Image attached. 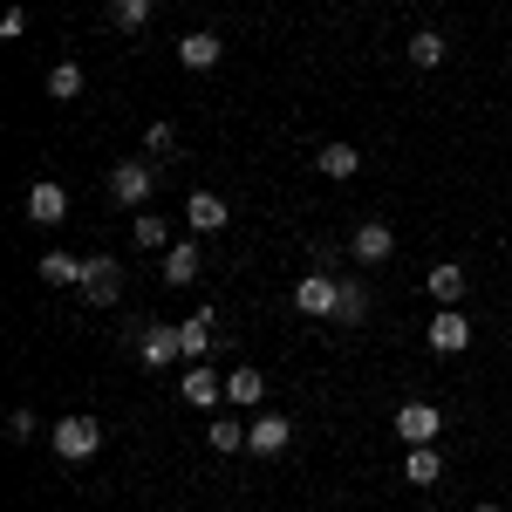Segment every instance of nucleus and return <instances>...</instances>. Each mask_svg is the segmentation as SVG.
Returning <instances> with one entry per match:
<instances>
[{
	"mask_svg": "<svg viewBox=\"0 0 512 512\" xmlns=\"http://www.w3.org/2000/svg\"><path fill=\"white\" fill-rule=\"evenodd\" d=\"M55 451H62V458H96V451H103V424H96V417H62V424H55Z\"/></svg>",
	"mask_w": 512,
	"mask_h": 512,
	"instance_id": "obj_1",
	"label": "nucleus"
},
{
	"mask_svg": "<svg viewBox=\"0 0 512 512\" xmlns=\"http://www.w3.org/2000/svg\"><path fill=\"white\" fill-rule=\"evenodd\" d=\"M335 301H342V280L321 274V267L294 287V308H301V315H335Z\"/></svg>",
	"mask_w": 512,
	"mask_h": 512,
	"instance_id": "obj_2",
	"label": "nucleus"
},
{
	"mask_svg": "<svg viewBox=\"0 0 512 512\" xmlns=\"http://www.w3.org/2000/svg\"><path fill=\"white\" fill-rule=\"evenodd\" d=\"M151 185H158V171H151V164H117V171H110V192H117V205H151Z\"/></svg>",
	"mask_w": 512,
	"mask_h": 512,
	"instance_id": "obj_3",
	"label": "nucleus"
},
{
	"mask_svg": "<svg viewBox=\"0 0 512 512\" xmlns=\"http://www.w3.org/2000/svg\"><path fill=\"white\" fill-rule=\"evenodd\" d=\"M35 226H62L69 219V192L55 185V178H41V185H28V205H21Z\"/></svg>",
	"mask_w": 512,
	"mask_h": 512,
	"instance_id": "obj_4",
	"label": "nucleus"
},
{
	"mask_svg": "<svg viewBox=\"0 0 512 512\" xmlns=\"http://www.w3.org/2000/svg\"><path fill=\"white\" fill-rule=\"evenodd\" d=\"M82 294H89V308H117V294H123L117 260H89V274H82Z\"/></svg>",
	"mask_w": 512,
	"mask_h": 512,
	"instance_id": "obj_5",
	"label": "nucleus"
},
{
	"mask_svg": "<svg viewBox=\"0 0 512 512\" xmlns=\"http://www.w3.org/2000/svg\"><path fill=\"white\" fill-rule=\"evenodd\" d=\"M226 219H233V205H226L219 192H192L185 198V226H192V233H219Z\"/></svg>",
	"mask_w": 512,
	"mask_h": 512,
	"instance_id": "obj_6",
	"label": "nucleus"
},
{
	"mask_svg": "<svg viewBox=\"0 0 512 512\" xmlns=\"http://www.w3.org/2000/svg\"><path fill=\"white\" fill-rule=\"evenodd\" d=\"M437 431H444V417H437L431 403H403V410H396V437H403V444H431Z\"/></svg>",
	"mask_w": 512,
	"mask_h": 512,
	"instance_id": "obj_7",
	"label": "nucleus"
},
{
	"mask_svg": "<svg viewBox=\"0 0 512 512\" xmlns=\"http://www.w3.org/2000/svg\"><path fill=\"white\" fill-rule=\"evenodd\" d=\"M349 253L376 267V260H390V253H396V233L383 226V219H362V226H355V239H349Z\"/></svg>",
	"mask_w": 512,
	"mask_h": 512,
	"instance_id": "obj_8",
	"label": "nucleus"
},
{
	"mask_svg": "<svg viewBox=\"0 0 512 512\" xmlns=\"http://www.w3.org/2000/svg\"><path fill=\"white\" fill-rule=\"evenodd\" d=\"M287 437H294V417H253L246 424V451L274 458V451H287Z\"/></svg>",
	"mask_w": 512,
	"mask_h": 512,
	"instance_id": "obj_9",
	"label": "nucleus"
},
{
	"mask_svg": "<svg viewBox=\"0 0 512 512\" xmlns=\"http://www.w3.org/2000/svg\"><path fill=\"white\" fill-rule=\"evenodd\" d=\"M178 396H185V403H198V410H212V403L226 396V376H212L205 362H192V369L178 376Z\"/></svg>",
	"mask_w": 512,
	"mask_h": 512,
	"instance_id": "obj_10",
	"label": "nucleus"
},
{
	"mask_svg": "<svg viewBox=\"0 0 512 512\" xmlns=\"http://www.w3.org/2000/svg\"><path fill=\"white\" fill-rule=\"evenodd\" d=\"M137 349H144V362H151V369H164V362H185V335L158 321V328H151V335H144Z\"/></svg>",
	"mask_w": 512,
	"mask_h": 512,
	"instance_id": "obj_11",
	"label": "nucleus"
},
{
	"mask_svg": "<svg viewBox=\"0 0 512 512\" xmlns=\"http://www.w3.org/2000/svg\"><path fill=\"white\" fill-rule=\"evenodd\" d=\"M315 171L321 178H355V171H362V151H355V144H321Z\"/></svg>",
	"mask_w": 512,
	"mask_h": 512,
	"instance_id": "obj_12",
	"label": "nucleus"
},
{
	"mask_svg": "<svg viewBox=\"0 0 512 512\" xmlns=\"http://www.w3.org/2000/svg\"><path fill=\"white\" fill-rule=\"evenodd\" d=\"M82 274H89V260H76V253H41V280L48 287H82Z\"/></svg>",
	"mask_w": 512,
	"mask_h": 512,
	"instance_id": "obj_13",
	"label": "nucleus"
},
{
	"mask_svg": "<svg viewBox=\"0 0 512 512\" xmlns=\"http://www.w3.org/2000/svg\"><path fill=\"white\" fill-rule=\"evenodd\" d=\"M164 280H171V287H192V280H198V246H192V239H171V253H164Z\"/></svg>",
	"mask_w": 512,
	"mask_h": 512,
	"instance_id": "obj_14",
	"label": "nucleus"
},
{
	"mask_svg": "<svg viewBox=\"0 0 512 512\" xmlns=\"http://www.w3.org/2000/svg\"><path fill=\"white\" fill-rule=\"evenodd\" d=\"M465 342H472V321H465V315H431V349L458 355Z\"/></svg>",
	"mask_w": 512,
	"mask_h": 512,
	"instance_id": "obj_15",
	"label": "nucleus"
},
{
	"mask_svg": "<svg viewBox=\"0 0 512 512\" xmlns=\"http://www.w3.org/2000/svg\"><path fill=\"white\" fill-rule=\"evenodd\" d=\"M424 294H431V301H444V308H451V301H458V294H465V267H451V260H444V267H431V274H424Z\"/></svg>",
	"mask_w": 512,
	"mask_h": 512,
	"instance_id": "obj_16",
	"label": "nucleus"
},
{
	"mask_svg": "<svg viewBox=\"0 0 512 512\" xmlns=\"http://www.w3.org/2000/svg\"><path fill=\"white\" fill-rule=\"evenodd\" d=\"M178 62H185V69H212V62H219V35H205V28L185 35L178 41Z\"/></svg>",
	"mask_w": 512,
	"mask_h": 512,
	"instance_id": "obj_17",
	"label": "nucleus"
},
{
	"mask_svg": "<svg viewBox=\"0 0 512 512\" xmlns=\"http://www.w3.org/2000/svg\"><path fill=\"white\" fill-rule=\"evenodd\" d=\"M226 396H233V403H246V410H253V403H260V396H267V369H233V376H226Z\"/></svg>",
	"mask_w": 512,
	"mask_h": 512,
	"instance_id": "obj_18",
	"label": "nucleus"
},
{
	"mask_svg": "<svg viewBox=\"0 0 512 512\" xmlns=\"http://www.w3.org/2000/svg\"><path fill=\"white\" fill-rule=\"evenodd\" d=\"M403 478H410V485H437V478H444V465H437L431 444H410V458H403Z\"/></svg>",
	"mask_w": 512,
	"mask_h": 512,
	"instance_id": "obj_19",
	"label": "nucleus"
},
{
	"mask_svg": "<svg viewBox=\"0 0 512 512\" xmlns=\"http://www.w3.org/2000/svg\"><path fill=\"white\" fill-rule=\"evenodd\" d=\"M151 14H158V0H110V21H117L123 35H137V28H151Z\"/></svg>",
	"mask_w": 512,
	"mask_h": 512,
	"instance_id": "obj_20",
	"label": "nucleus"
},
{
	"mask_svg": "<svg viewBox=\"0 0 512 512\" xmlns=\"http://www.w3.org/2000/svg\"><path fill=\"white\" fill-rule=\"evenodd\" d=\"M403 55H410L417 69H437V62H444V35H431V28H417V35L403 41Z\"/></svg>",
	"mask_w": 512,
	"mask_h": 512,
	"instance_id": "obj_21",
	"label": "nucleus"
},
{
	"mask_svg": "<svg viewBox=\"0 0 512 512\" xmlns=\"http://www.w3.org/2000/svg\"><path fill=\"white\" fill-rule=\"evenodd\" d=\"M130 233H137L144 253H171V226H164L158 212H137V226H130Z\"/></svg>",
	"mask_w": 512,
	"mask_h": 512,
	"instance_id": "obj_22",
	"label": "nucleus"
},
{
	"mask_svg": "<svg viewBox=\"0 0 512 512\" xmlns=\"http://www.w3.org/2000/svg\"><path fill=\"white\" fill-rule=\"evenodd\" d=\"M48 96H55V103H76L82 96V69L76 62H55V69H48Z\"/></svg>",
	"mask_w": 512,
	"mask_h": 512,
	"instance_id": "obj_23",
	"label": "nucleus"
},
{
	"mask_svg": "<svg viewBox=\"0 0 512 512\" xmlns=\"http://www.w3.org/2000/svg\"><path fill=\"white\" fill-rule=\"evenodd\" d=\"M178 335H185V362H198V355L212 349V308H205V315H192Z\"/></svg>",
	"mask_w": 512,
	"mask_h": 512,
	"instance_id": "obj_24",
	"label": "nucleus"
},
{
	"mask_svg": "<svg viewBox=\"0 0 512 512\" xmlns=\"http://www.w3.org/2000/svg\"><path fill=\"white\" fill-rule=\"evenodd\" d=\"M369 315V287L362 280H342V301H335V321H362Z\"/></svg>",
	"mask_w": 512,
	"mask_h": 512,
	"instance_id": "obj_25",
	"label": "nucleus"
},
{
	"mask_svg": "<svg viewBox=\"0 0 512 512\" xmlns=\"http://www.w3.org/2000/svg\"><path fill=\"white\" fill-rule=\"evenodd\" d=\"M144 151H151V158H171V151H178V130H171V123H151V130H144Z\"/></svg>",
	"mask_w": 512,
	"mask_h": 512,
	"instance_id": "obj_26",
	"label": "nucleus"
},
{
	"mask_svg": "<svg viewBox=\"0 0 512 512\" xmlns=\"http://www.w3.org/2000/svg\"><path fill=\"white\" fill-rule=\"evenodd\" d=\"M205 437H212V451H239V444H246V431L226 424V417H219V424H205Z\"/></svg>",
	"mask_w": 512,
	"mask_h": 512,
	"instance_id": "obj_27",
	"label": "nucleus"
},
{
	"mask_svg": "<svg viewBox=\"0 0 512 512\" xmlns=\"http://www.w3.org/2000/svg\"><path fill=\"white\" fill-rule=\"evenodd\" d=\"M7 437L28 444V437H35V410H14V417H7Z\"/></svg>",
	"mask_w": 512,
	"mask_h": 512,
	"instance_id": "obj_28",
	"label": "nucleus"
},
{
	"mask_svg": "<svg viewBox=\"0 0 512 512\" xmlns=\"http://www.w3.org/2000/svg\"><path fill=\"white\" fill-rule=\"evenodd\" d=\"M0 35L21 41V35H28V14H21V7H7V14H0Z\"/></svg>",
	"mask_w": 512,
	"mask_h": 512,
	"instance_id": "obj_29",
	"label": "nucleus"
},
{
	"mask_svg": "<svg viewBox=\"0 0 512 512\" xmlns=\"http://www.w3.org/2000/svg\"><path fill=\"white\" fill-rule=\"evenodd\" d=\"M472 512H499V506H472Z\"/></svg>",
	"mask_w": 512,
	"mask_h": 512,
	"instance_id": "obj_30",
	"label": "nucleus"
}]
</instances>
